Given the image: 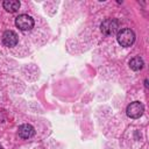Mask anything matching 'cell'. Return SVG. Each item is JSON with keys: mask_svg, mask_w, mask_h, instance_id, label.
I'll return each instance as SVG.
<instances>
[{"mask_svg": "<svg viewBox=\"0 0 149 149\" xmlns=\"http://www.w3.org/2000/svg\"><path fill=\"white\" fill-rule=\"evenodd\" d=\"M17 133H19L20 137H22V139H29V137H31V136L34 135L35 129H34V127H33L31 125H29V123H23V125H21V126L19 127Z\"/></svg>", "mask_w": 149, "mask_h": 149, "instance_id": "cell-6", "label": "cell"}, {"mask_svg": "<svg viewBox=\"0 0 149 149\" xmlns=\"http://www.w3.org/2000/svg\"><path fill=\"white\" fill-rule=\"evenodd\" d=\"M2 6H3V8L7 12L15 13V12L19 10V8H20L21 5H20V1H17V0H5L2 2Z\"/></svg>", "mask_w": 149, "mask_h": 149, "instance_id": "cell-7", "label": "cell"}, {"mask_svg": "<svg viewBox=\"0 0 149 149\" xmlns=\"http://www.w3.org/2000/svg\"><path fill=\"white\" fill-rule=\"evenodd\" d=\"M127 115L132 119H137L140 116H142L143 112H144V106L142 102L140 101H133L127 106Z\"/></svg>", "mask_w": 149, "mask_h": 149, "instance_id": "cell-3", "label": "cell"}, {"mask_svg": "<svg viewBox=\"0 0 149 149\" xmlns=\"http://www.w3.org/2000/svg\"><path fill=\"white\" fill-rule=\"evenodd\" d=\"M119 21L116 19H106L100 24V30L106 36H112L119 33Z\"/></svg>", "mask_w": 149, "mask_h": 149, "instance_id": "cell-1", "label": "cell"}, {"mask_svg": "<svg viewBox=\"0 0 149 149\" xmlns=\"http://www.w3.org/2000/svg\"><path fill=\"white\" fill-rule=\"evenodd\" d=\"M15 26L20 30H30L34 27V19L27 14H21L15 19Z\"/></svg>", "mask_w": 149, "mask_h": 149, "instance_id": "cell-4", "label": "cell"}, {"mask_svg": "<svg viewBox=\"0 0 149 149\" xmlns=\"http://www.w3.org/2000/svg\"><path fill=\"white\" fill-rule=\"evenodd\" d=\"M2 42L6 47H15L19 42V37L16 35V33H14L13 30H6L2 35Z\"/></svg>", "mask_w": 149, "mask_h": 149, "instance_id": "cell-5", "label": "cell"}, {"mask_svg": "<svg viewBox=\"0 0 149 149\" xmlns=\"http://www.w3.org/2000/svg\"><path fill=\"white\" fill-rule=\"evenodd\" d=\"M143 65H144V62H143V59H142L140 56H135V57H133V58L129 61V68H130L133 71H139V70H141V69L143 68Z\"/></svg>", "mask_w": 149, "mask_h": 149, "instance_id": "cell-8", "label": "cell"}, {"mask_svg": "<svg viewBox=\"0 0 149 149\" xmlns=\"http://www.w3.org/2000/svg\"><path fill=\"white\" fill-rule=\"evenodd\" d=\"M116 38H118V42L121 47H130L135 42V34L132 29L125 28L118 33Z\"/></svg>", "mask_w": 149, "mask_h": 149, "instance_id": "cell-2", "label": "cell"}]
</instances>
